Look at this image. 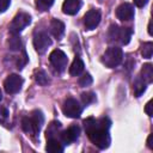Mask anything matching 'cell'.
I'll list each match as a JSON object with an SVG mask.
<instances>
[{
	"label": "cell",
	"instance_id": "obj_1",
	"mask_svg": "<svg viewBox=\"0 0 153 153\" xmlns=\"http://www.w3.org/2000/svg\"><path fill=\"white\" fill-rule=\"evenodd\" d=\"M110 120L108 117H102L96 120L93 117H88L84 121L85 131L91 140V142L100 149H105L110 145Z\"/></svg>",
	"mask_w": 153,
	"mask_h": 153
},
{
	"label": "cell",
	"instance_id": "obj_2",
	"mask_svg": "<svg viewBox=\"0 0 153 153\" xmlns=\"http://www.w3.org/2000/svg\"><path fill=\"white\" fill-rule=\"evenodd\" d=\"M133 30L130 27H120L118 25L114 24L109 27L108 37L110 42H120L121 44H128L131 37Z\"/></svg>",
	"mask_w": 153,
	"mask_h": 153
},
{
	"label": "cell",
	"instance_id": "obj_3",
	"mask_svg": "<svg viewBox=\"0 0 153 153\" xmlns=\"http://www.w3.org/2000/svg\"><path fill=\"white\" fill-rule=\"evenodd\" d=\"M123 60V51L121 48L118 47H110L108 48L103 56H102V61L103 63L109 67V68H115L117 67Z\"/></svg>",
	"mask_w": 153,
	"mask_h": 153
},
{
	"label": "cell",
	"instance_id": "obj_4",
	"mask_svg": "<svg viewBox=\"0 0 153 153\" xmlns=\"http://www.w3.org/2000/svg\"><path fill=\"white\" fill-rule=\"evenodd\" d=\"M31 23V16L26 12H19L14 16L10 24V32L12 35H18Z\"/></svg>",
	"mask_w": 153,
	"mask_h": 153
},
{
	"label": "cell",
	"instance_id": "obj_5",
	"mask_svg": "<svg viewBox=\"0 0 153 153\" xmlns=\"http://www.w3.org/2000/svg\"><path fill=\"white\" fill-rule=\"evenodd\" d=\"M49 61H50L53 68H54L56 72L61 73V72H63V71L66 69V67H67L68 57H67V55H66L62 50L55 49V50H53V51L50 53V55H49Z\"/></svg>",
	"mask_w": 153,
	"mask_h": 153
},
{
	"label": "cell",
	"instance_id": "obj_6",
	"mask_svg": "<svg viewBox=\"0 0 153 153\" xmlns=\"http://www.w3.org/2000/svg\"><path fill=\"white\" fill-rule=\"evenodd\" d=\"M62 111H63V114H65L67 117L78 118V117H80V115H81L82 108H81V105L79 104V102H78L76 99H74V98H67V99L63 102Z\"/></svg>",
	"mask_w": 153,
	"mask_h": 153
},
{
	"label": "cell",
	"instance_id": "obj_7",
	"mask_svg": "<svg viewBox=\"0 0 153 153\" xmlns=\"http://www.w3.org/2000/svg\"><path fill=\"white\" fill-rule=\"evenodd\" d=\"M23 82H24V80L22 76H19L18 74H11L5 79L4 88L8 94H14L20 91Z\"/></svg>",
	"mask_w": 153,
	"mask_h": 153
},
{
	"label": "cell",
	"instance_id": "obj_8",
	"mask_svg": "<svg viewBox=\"0 0 153 153\" xmlns=\"http://www.w3.org/2000/svg\"><path fill=\"white\" fill-rule=\"evenodd\" d=\"M51 39L49 38L48 33L44 31H39L33 36V48L38 54H43L50 47Z\"/></svg>",
	"mask_w": 153,
	"mask_h": 153
},
{
	"label": "cell",
	"instance_id": "obj_9",
	"mask_svg": "<svg viewBox=\"0 0 153 153\" xmlns=\"http://www.w3.org/2000/svg\"><path fill=\"white\" fill-rule=\"evenodd\" d=\"M100 12L98 10H90L84 16V25L87 30H93L100 23Z\"/></svg>",
	"mask_w": 153,
	"mask_h": 153
},
{
	"label": "cell",
	"instance_id": "obj_10",
	"mask_svg": "<svg viewBox=\"0 0 153 153\" xmlns=\"http://www.w3.org/2000/svg\"><path fill=\"white\" fill-rule=\"evenodd\" d=\"M116 16L122 22H128L134 18V6L129 2L121 4L116 10Z\"/></svg>",
	"mask_w": 153,
	"mask_h": 153
},
{
	"label": "cell",
	"instance_id": "obj_11",
	"mask_svg": "<svg viewBox=\"0 0 153 153\" xmlns=\"http://www.w3.org/2000/svg\"><path fill=\"white\" fill-rule=\"evenodd\" d=\"M79 135H80V128L78 126H71L60 134V139L63 143L69 145L74 142L79 137Z\"/></svg>",
	"mask_w": 153,
	"mask_h": 153
},
{
	"label": "cell",
	"instance_id": "obj_12",
	"mask_svg": "<svg viewBox=\"0 0 153 153\" xmlns=\"http://www.w3.org/2000/svg\"><path fill=\"white\" fill-rule=\"evenodd\" d=\"M81 0H65L63 5H62V11L65 14H76L79 12V10L81 8Z\"/></svg>",
	"mask_w": 153,
	"mask_h": 153
},
{
	"label": "cell",
	"instance_id": "obj_13",
	"mask_svg": "<svg viewBox=\"0 0 153 153\" xmlns=\"http://www.w3.org/2000/svg\"><path fill=\"white\" fill-rule=\"evenodd\" d=\"M29 117H30V121H31V124H32V128H33V134L37 135L39 133L41 128H42V124L44 122V117H43L42 112L38 111V110L32 111Z\"/></svg>",
	"mask_w": 153,
	"mask_h": 153
},
{
	"label": "cell",
	"instance_id": "obj_14",
	"mask_svg": "<svg viewBox=\"0 0 153 153\" xmlns=\"http://www.w3.org/2000/svg\"><path fill=\"white\" fill-rule=\"evenodd\" d=\"M49 30L51 32V35L56 38V39H60L63 33H65V24L59 20V19H53L50 22V25H49Z\"/></svg>",
	"mask_w": 153,
	"mask_h": 153
},
{
	"label": "cell",
	"instance_id": "obj_15",
	"mask_svg": "<svg viewBox=\"0 0 153 153\" xmlns=\"http://www.w3.org/2000/svg\"><path fill=\"white\" fill-rule=\"evenodd\" d=\"M45 151L49 153H61L63 152V146L61 141L57 140L56 137H50V139H47Z\"/></svg>",
	"mask_w": 153,
	"mask_h": 153
},
{
	"label": "cell",
	"instance_id": "obj_16",
	"mask_svg": "<svg viewBox=\"0 0 153 153\" xmlns=\"http://www.w3.org/2000/svg\"><path fill=\"white\" fill-rule=\"evenodd\" d=\"M84 67H85L84 61L80 57H75L69 67V74L72 76H78L84 72Z\"/></svg>",
	"mask_w": 153,
	"mask_h": 153
},
{
	"label": "cell",
	"instance_id": "obj_17",
	"mask_svg": "<svg viewBox=\"0 0 153 153\" xmlns=\"http://www.w3.org/2000/svg\"><path fill=\"white\" fill-rule=\"evenodd\" d=\"M142 80L146 84H151L153 81V66L151 63H145L141 68V75Z\"/></svg>",
	"mask_w": 153,
	"mask_h": 153
},
{
	"label": "cell",
	"instance_id": "obj_18",
	"mask_svg": "<svg viewBox=\"0 0 153 153\" xmlns=\"http://www.w3.org/2000/svg\"><path fill=\"white\" fill-rule=\"evenodd\" d=\"M60 129H61V123H60V122H56V121H53V122L48 126V129H47V131H45L47 139L55 137V135L59 133Z\"/></svg>",
	"mask_w": 153,
	"mask_h": 153
},
{
	"label": "cell",
	"instance_id": "obj_19",
	"mask_svg": "<svg viewBox=\"0 0 153 153\" xmlns=\"http://www.w3.org/2000/svg\"><path fill=\"white\" fill-rule=\"evenodd\" d=\"M133 90H134V94H135L136 97H140V96L146 91V82L142 80V78H141V76H140V78H137V79L135 80Z\"/></svg>",
	"mask_w": 153,
	"mask_h": 153
},
{
	"label": "cell",
	"instance_id": "obj_20",
	"mask_svg": "<svg viewBox=\"0 0 153 153\" xmlns=\"http://www.w3.org/2000/svg\"><path fill=\"white\" fill-rule=\"evenodd\" d=\"M35 80H36L37 84H39L42 86H45V85L49 84V78H48L47 73L44 71H42V69L35 72Z\"/></svg>",
	"mask_w": 153,
	"mask_h": 153
},
{
	"label": "cell",
	"instance_id": "obj_21",
	"mask_svg": "<svg viewBox=\"0 0 153 153\" xmlns=\"http://www.w3.org/2000/svg\"><path fill=\"white\" fill-rule=\"evenodd\" d=\"M153 54V43L152 42H146L141 45V55L145 59H151Z\"/></svg>",
	"mask_w": 153,
	"mask_h": 153
},
{
	"label": "cell",
	"instance_id": "obj_22",
	"mask_svg": "<svg viewBox=\"0 0 153 153\" xmlns=\"http://www.w3.org/2000/svg\"><path fill=\"white\" fill-rule=\"evenodd\" d=\"M54 4V0H36V7L39 11H47L49 10Z\"/></svg>",
	"mask_w": 153,
	"mask_h": 153
},
{
	"label": "cell",
	"instance_id": "obj_23",
	"mask_svg": "<svg viewBox=\"0 0 153 153\" xmlns=\"http://www.w3.org/2000/svg\"><path fill=\"white\" fill-rule=\"evenodd\" d=\"M81 100L85 105H88L96 100V96L93 92H84L81 93Z\"/></svg>",
	"mask_w": 153,
	"mask_h": 153
},
{
	"label": "cell",
	"instance_id": "obj_24",
	"mask_svg": "<svg viewBox=\"0 0 153 153\" xmlns=\"http://www.w3.org/2000/svg\"><path fill=\"white\" fill-rule=\"evenodd\" d=\"M92 84V76L88 74V73H85L82 76L79 78V85L85 87V86H88Z\"/></svg>",
	"mask_w": 153,
	"mask_h": 153
},
{
	"label": "cell",
	"instance_id": "obj_25",
	"mask_svg": "<svg viewBox=\"0 0 153 153\" xmlns=\"http://www.w3.org/2000/svg\"><path fill=\"white\" fill-rule=\"evenodd\" d=\"M10 48L12 50H17V49H20V39L17 37V35H13V37L10 39Z\"/></svg>",
	"mask_w": 153,
	"mask_h": 153
},
{
	"label": "cell",
	"instance_id": "obj_26",
	"mask_svg": "<svg viewBox=\"0 0 153 153\" xmlns=\"http://www.w3.org/2000/svg\"><path fill=\"white\" fill-rule=\"evenodd\" d=\"M11 4V0H0V12H5Z\"/></svg>",
	"mask_w": 153,
	"mask_h": 153
},
{
	"label": "cell",
	"instance_id": "obj_27",
	"mask_svg": "<svg viewBox=\"0 0 153 153\" xmlns=\"http://www.w3.org/2000/svg\"><path fill=\"white\" fill-rule=\"evenodd\" d=\"M7 115H8L7 109H5V108H0V121H1V122L5 121V120L7 118Z\"/></svg>",
	"mask_w": 153,
	"mask_h": 153
},
{
	"label": "cell",
	"instance_id": "obj_28",
	"mask_svg": "<svg viewBox=\"0 0 153 153\" xmlns=\"http://www.w3.org/2000/svg\"><path fill=\"white\" fill-rule=\"evenodd\" d=\"M145 111L148 116H152L153 112H152V100H149L147 104H146V108H145Z\"/></svg>",
	"mask_w": 153,
	"mask_h": 153
},
{
	"label": "cell",
	"instance_id": "obj_29",
	"mask_svg": "<svg viewBox=\"0 0 153 153\" xmlns=\"http://www.w3.org/2000/svg\"><path fill=\"white\" fill-rule=\"evenodd\" d=\"M148 0H134V4L137 6V7H143L146 4H147Z\"/></svg>",
	"mask_w": 153,
	"mask_h": 153
},
{
	"label": "cell",
	"instance_id": "obj_30",
	"mask_svg": "<svg viewBox=\"0 0 153 153\" xmlns=\"http://www.w3.org/2000/svg\"><path fill=\"white\" fill-rule=\"evenodd\" d=\"M147 146H148L151 149H153V134H151V135L148 136V139H147Z\"/></svg>",
	"mask_w": 153,
	"mask_h": 153
},
{
	"label": "cell",
	"instance_id": "obj_31",
	"mask_svg": "<svg viewBox=\"0 0 153 153\" xmlns=\"http://www.w3.org/2000/svg\"><path fill=\"white\" fill-rule=\"evenodd\" d=\"M2 99V93H1V90H0V100Z\"/></svg>",
	"mask_w": 153,
	"mask_h": 153
}]
</instances>
